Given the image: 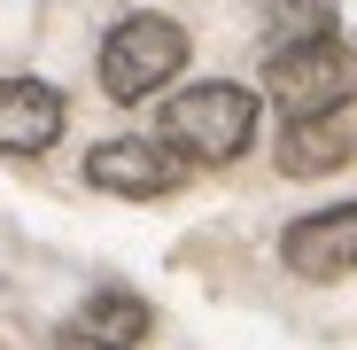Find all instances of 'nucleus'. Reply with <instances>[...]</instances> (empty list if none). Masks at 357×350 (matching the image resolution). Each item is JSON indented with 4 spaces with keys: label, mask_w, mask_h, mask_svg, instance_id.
Returning <instances> with one entry per match:
<instances>
[{
    "label": "nucleus",
    "mask_w": 357,
    "mask_h": 350,
    "mask_svg": "<svg viewBox=\"0 0 357 350\" xmlns=\"http://www.w3.org/2000/svg\"><path fill=\"white\" fill-rule=\"evenodd\" d=\"M54 350H116V342H93L86 327H63V342H54Z\"/></svg>",
    "instance_id": "obj_10"
},
{
    "label": "nucleus",
    "mask_w": 357,
    "mask_h": 350,
    "mask_svg": "<svg viewBox=\"0 0 357 350\" xmlns=\"http://www.w3.org/2000/svg\"><path fill=\"white\" fill-rule=\"evenodd\" d=\"M178 63H187V31H178L171 16H125L101 39V86H109V101L163 94L178 78Z\"/></svg>",
    "instance_id": "obj_3"
},
{
    "label": "nucleus",
    "mask_w": 357,
    "mask_h": 350,
    "mask_svg": "<svg viewBox=\"0 0 357 350\" xmlns=\"http://www.w3.org/2000/svg\"><path fill=\"white\" fill-rule=\"evenodd\" d=\"M93 342H116V350H132L148 335V304L125 296V288H101V296H86V319H78Z\"/></svg>",
    "instance_id": "obj_8"
},
{
    "label": "nucleus",
    "mask_w": 357,
    "mask_h": 350,
    "mask_svg": "<svg viewBox=\"0 0 357 350\" xmlns=\"http://www.w3.org/2000/svg\"><path fill=\"white\" fill-rule=\"evenodd\" d=\"M257 16H264V31H272V54H280V47L334 39V0H257Z\"/></svg>",
    "instance_id": "obj_7"
},
{
    "label": "nucleus",
    "mask_w": 357,
    "mask_h": 350,
    "mask_svg": "<svg viewBox=\"0 0 357 350\" xmlns=\"http://www.w3.org/2000/svg\"><path fill=\"white\" fill-rule=\"evenodd\" d=\"M272 101L287 109V125H334V109L357 94V54L342 39H311V47H280L264 63Z\"/></svg>",
    "instance_id": "obj_2"
},
{
    "label": "nucleus",
    "mask_w": 357,
    "mask_h": 350,
    "mask_svg": "<svg viewBox=\"0 0 357 350\" xmlns=\"http://www.w3.org/2000/svg\"><path fill=\"white\" fill-rule=\"evenodd\" d=\"M63 140V94L39 78H0V156H47Z\"/></svg>",
    "instance_id": "obj_6"
},
{
    "label": "nucleus",
    "mask_w": 357,
    "mask_h": 350,
    "mask_svg": "<svg viewBox=\"0 0 357 350\" xmlns=\"http://www.w3.org/2000/svg\"><path fill=\"white\" fill-rule=\"evenodd\" d=\"M287 171H326L334 156H342V133L334 125H287Z\"/></svg>",
    "instance_id": "obj_9"
},
{
    "label": "nucleus",
    "mask_w": 357,
    "mask_h": 350,
    "mask_svg": "<svg viewBox=\"0 0 357 350\" xmlns=\"http://www.w3.org/2000/svg\"><path fill=\"white\" fill-rule=\"evenodd\" d=\"M86 180H93V187H109V195L148 203V195H171L178 180H187V156H178V148H163V140L125 133V140H101V148L86 156Z\"/></svg>",
    "instance_id": "obj_4"
},
{
    "label": "nucleus",
    "mask_w": 357,
    "mask_h": 350,
    "mask_svg": "<svg viewBox=\"0 0 357 350\" xmlns=\"http://www.w3.org/2000/svg\"><path fill=\"white\" fill-rule=\"evenodd\" d=\"M280 257L303 272V280H334L357 265V203H334V210H311V218H295L287 226V242Z\"/></svg>",
    "instance_id": "obj_5"
},
{
    "label": "nucleus",
    "mask_w": 357,
    "mask_h": 350,
    "mask_svg": "<svg viewBox=\"0 0 357 350\" xmlns=\"http://www.w3.org/2000/svg\"><path fill=\"white\" fill-rule=\"evenodd\" d=\"M249 140H257V94L233 78H210L163 101V148H178L187 163H233Z\"/></svg>",
    "instance_id": "obj_1"
}]
</instances>
